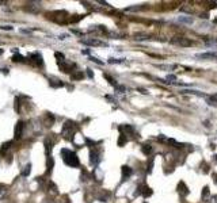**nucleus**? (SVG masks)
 <instances>
[{
    "label": "nucleus",
    "mask_w": 217,
    "mask_h": 203,
    "mask_svg": "<svg viewBox=\"0 0 217 203\" xmlns=\"http://www.w3.org/2000/svg\"><path fill=\"white\" fill-rule=\"evenodd\" d=\"M61 156H63V160L68 167H79V157L76 156V153H73L72 150L69 149H61Z\"/></svg>",
    "instance_id": "nucleus-1"
},
{
    "label": "nucleus",
    "mask_w": 217,
    "mask_h": 203,
    "mask_svg": "<svg viewBox=\"0 0 217 203\" xmlns=\"http://www.w3.org/2000/svg\"><path fill=\"white\" fill-rule=\"evenodd\" d=\"M73 127H76V123L75 122H72V121H66L65 122V125L63 126V130H61V133H63V135H65V137H68V135H72V129Z\"/></svg>",
    "instance_id": "nucleus-2"
},
{
    "label": "nucleus",
    "mask_w": 217,
    "mask_h": 203,
    "mask_svg": "<svg viewBox=\"0 0 217 203\" xmlns=\"http://www.w3.org/2000/svg\"><path fill=\"white\" fill-rule=\"evenodd\" d=\"M80 42L83 45H88V46H107V43L102 42V41L97 39V38H90V39H82Z\"/></svg>",
    "instance_id": "nucleus-3"
},
{
    "label": "nucleus",
    "mask_w": 217,
    "mask_h": 203,
    "mask_svg": "<svg viewBox=\"0 0 217 203\" xmlns=\"http://www.w3.org/2000/svg\"><path fill=\"white\" fill-rule=\"evenodd\" d=\"M195 57L197 58H201V60H216L217 53H215V52H206V53L195 54Z\"/></svg>",
    "instance_id": "nucleus-4"
},
{
    "label": "nucleus",
    "mask_w": 217,
    "mask_h": 203,
    "mask_svg": "<svg viewBox=\"0 0 217 203\" xmlns=\"http://www.w3.org/2000/svg\"><path fill=\"white\" fill-rule=\"evenodd\" d=\"M172 43H176V45H181V46H190L192 45V42H190L189 39L186 38H182V37H176V38L171 39Z\"/></svg>",
    "instance_id": "nucleus-5"
},
{
    "label": "nucleus",
    "mask_w": 217,
    "mask_h": 203,
    "mask_svg": "<svg viewBox=\"0 0 217 203\" xmlns=\"http://www.w3.org/2000/svg\"><path fill=\"white\" fill-rule=\"evenodd\" d=\"M23 129H25V123L22 121H19L15 126V138H21L23 134Z\"/></svg>",
    "instance_id": "nucleus-6"
},
{
    "label": "nucleus",
    "mask_w": 217,
    "mask_h": 203,
    "mask_svg": "<svg viewBox=\"0 0 217 203\" xmlns=\"http://www.w3.org/2000/svg\"><path fill=\"white\" fill-rule=\"evenodd\" d=\"M132 173H133L132 168L128 167V165H124V167H122V180H126V179H128Z\"/></svg>",
    "instance_id": "nucleus-7"
},
{
    "label": "nucleus",
    "mask_w": 217,
    "mask_h": 203,
    "mask_svg": "<svg viewBox=\"0 0 217 203\" xmlns=\"http://www.w3.org/2000/svg\"><path fill=\"white\" fill-rule=\"evenodd\" d=\"M49 84H50V87H53V88H59V87L64 85L61 81L57 80V79H49Z\"/></svg>",
    "instance_id": "nucleus-8"
},
{
    "label": "nucleus",
    "mask_w": 217,
    "mask_h": 203,
    "mask_svg": "<svg viewBox=\"0 0 217 203\" xmlns=\"http://www.w3.org/2000/svg\"><path fill=\"white\" fill-rule=\"evenodd\" d=\"M210 196V190L209 187H204L202 190V201H208V198Z\"/></svg>",
    "instance_id": "nucleus-9"
},
{
    "label": "nucleus",
    "mask_w": 217,
    "mask_h": 203,
    "mask_svg": "<svg viewBox=\"0 0 217 203\" xmlns=\"http://www.w3.org/2000/svg\"><path fill=\"white\" fill-rule=\"evenodd\" d=\"M31 58H34L36 60V62L38 64V65H42V56L39 53H34V54H31Z\"/></svg>",
    "instance_id": "nucleus-10"
},
{
    "label": "nucleus",
    "mask_w": 217,
    "mask_h": 203,
    "mask_svg": "<svg viewBox=\"0 0 217 203\" xmlns=\"http://www.w3.org/2000/svg\"><path fill=\"white\" fill-rule=\"evenodd\" d=\"M178 20L182 23H186V25H192L193 23V18H189V16H179Z\"/></svg>",
    "instance_id": "nucleus-11"
},
{
    "label": "nucleus",
    "mask_w": 217,
    "mask_h": 203,
    "mask_svg": "<svg viewBox=\"0 0 217 203\" xmlns=\"http://www.w3.org/2000/svg\"><path fill=\"white\" fill-rule=\"evenodd\" d=\"M144 190H141V187H140V192H143V195H144V198H147V196H149V195H151V194H152V190H151V188H149V187H147V185H144Z\"/></svg>",
    "instance_id": "nucleus-12"
},
{
    "label": "nucleus",
    "mask_w": 217,
    "mask_h": 203,
    "mask_svg": "<svg viewBox=\"0 0 217 203\" xmlns=\"http://www.w3.org/2000/svg\"><path fill=\"white\" fill-rule=\"evenodd\" d=\"M30 171H31V164L29 162V164L26 165L25 168H23V171H22V176H25V178H26V176H29V175H30Z\"/></svg>",
    "instance_id": "nucleus-13"
},
{
    "label": "nucleus",
    "mask_w": 217,
    "mask_h": 203,
    "mask_svg": "<svg viewBox=\"0 0 217 203\" xmlns=\"http://www.w3.org/2000/svg\"><path fill=\"white\" fill-rule=\"evenodd\" d=\"M90 156H91V162L92 164H98V161H99V157H98V153L97 152H91L90 153Z\"/></svg>",
    "instance_id": "nucleus-14"
},
{
    "label": "nucleus",
    "mask_w": 217,
    "mask_h": 203,
    "mask_svg": "<svg viewBox=\"0 0 217 203\" xmlns=\"http://www.w3.org/2000/svg\"><path fill=\"white\" fill-rule=\"evenodd\" d=\"M182 94H192V95H198V96H204L199 91H193V89H183Z\"/></svg>",
    "instance_id": "nucleus-15"
},
{
    "label": "nucleus",
    "mask_w": 217,
    "mask_h": 203,
    "mask_svg": "<svg viewBox=\"0 0 217 203\" xmlns=\"http://www.w3.org/2000/svg\"><path fill=\"white\" fill-rule=\"evenodd\" d=\"M208 102H209V104H212V106H217V94L208 98Z\"/></svg>",
    "instance_id": "nucleus-16"
},
{
    "label": "nucleus",
    "mask_w": 217,
    "mask_h": 203,
    "mask_svg": "<svg viewBox=\"0 0 217 203\" xmlns=\"http://www.w3.org/2000/svg\"><path fill=\"white\" fill-rule=\"evenodd\" d=\"M11 144H12V142H11V141H8V142H5V144H3V146H2V150H0V152H2V155H4V153H5V150H7V149H10Z\"/></svg>",
    "instance_id": "nucleus-17"
},
{
    "label": "nucleus",
    "mask_w": 217,
    "mask_h": 203,
    "mask_svg": "<svg viewBox=\"0 0 217 203\" xmlns=\"http://www.w3.org/2000/svg\"><path fill=\"white\" fill-rule=\"evenodd\" d=\"M143 152L145 153V155H149V153L152 152V146L151 145H143Z\"/></svg>",
    "instance_id": "nucleus-18"
},
{
    "label": "nucleus",
    "mask_w": 217,
    "mask_h": 203,
    "mask_svg": "<svg viewBox=\"0 0 217 203\" xmlns=\"http://www.w3.org/2000/svg\"><path fill=\"white\" fill-rule=\"evenodd\" d=\"M103 76H105V79H107V80H109V83L111 84V85H115V87H117V81L113 79V77H110L109 75H103Z\"/></svg>",
    "instance_id": "nucleus-19"
},
{
    "label": "nucleus",
    "mask_w": 217,
    "mask_h": 203,
    "mask_svg": "<svg viewBox=\"0 0 217 203\" xmlns=\"http://www.w3.org/2000/svg\"><path fill=\"white\" fill-rule=\"evenodd\" d=\"M125 142H126V135H125V134H121L120 140H118V145H120V146H122Z\"/></svg>",
    "instance_id": "nucleus-20"
},
{
    "label": "nucleus",
    "mask_w": 217,
    "mask_h": 203,
    "mask_svg": "<svg viewBox=\"0 0 217 203\" xmlns=\"http://www.w3.org/2000/svg\"><path fill=\"white\" fill-rule=\"evenodd\" d=\"M160 69H168V71H172L175 69V65H158Z\"/></svg>",
    "instance_id": "nucleus-21"
},
{
    "label": "nucleus",
    "mask_w": 217,
    "mask_h": 203,
    "mask_svg": "<svg viewBox=\"0 0 217 203\" xmlns=\"http://www.w3.org/2000/svg\"><path fill=\"white\" fill-rule=\"evenodd\" d=\"M12 61H15V62H16V61L22 62V61H23V57L21 56V54H16V56H14V57H12Z\"/></svg>",
    "instance_id": "nucleus-22"
},
{
    "label": "nucleus",
    "mask_w": 217,
    "mask_h": 203,
    "mask_svg": "<svg viewBox=\"0 0 217 203\" xmlns=\"http://www.w3.org/2000/svg\"><path fill=\"white\" fill-rule=\"evenodd\" d=\"M109 62H110V64H120V62H122V60H115V58H109Z\"/></svg>",
    "instance_id": "nucleus-23"
},
{
    "label": "nucleus",
    "mask_w": 217,
    "mask_h": 203,
    "mask_svg": "<svg viewBox=\"0 0 217 203\" xmlns=\"http://www.w3.org/2000/svg\"><path fill=\"white\" fill-rule=\"evenodd\" d=\"M82 77H83V73H80V72H79V73H76V75H73V76H72V79H82Z\"/></svg>",
    "instance_id": "nucleus-24"
},
{
    "label": "nucleus",
    "mask_w": 217,
    "mask_h": 203,
    "mask_svg": "<svg viewBox=\"0 0 217 203\" xmlns=\"http://www.w3.org/2000/svg\"><path fill=\"white\" fill-rule=\"evenodd\" d=\"M167 80H171L172 83H175V80H176V77L174 76V75H168V76H167Z\"/></svg>",
    "instance_id": "nucleus-25"
},
{
    "label": "nucleus",
    "mask_w": 217,
    "mask_h": 203,
    "mask_svg": "<svg viewBox=\"0 0 217 203\" xmlns=\"http://www.w3.org/2000/svg\"><path fill=\"white\" fill-rule=\"evenodd\" d=\"M2 30H12V27H11V26H2Z\"/></svg>",
    "instance_id": "nucleus-26"
},
{
    "label": "nucleus",
    "mask_w": 217,
    "mask_h": 203,
    "mask_svg": "<svg viewBox=\"0 0 217 203\" xmlns=\"http://www.w3.org/2000/svg\"><path fill=\"white\" fill-rule=\"evenodd\" d=\"M212 203H217V196H212Z\"/></svg>",
    "instance_id": "nucleus-27"
},
{
    "label": "nucleus",
    "mask_w": 217,
    "mask_h": 203,
    "mask_svg": "<svg viewBox=\"0 0 217 203\" xmlns=\"http://www.w3.org/2000/svg\"><path fill=\"white\" fill-rule=\"evenodd\" d=\"M87 71H88V76H90V77H94V75H92L91 69H87Z\"/></svg>",
    "instance_id": "nucleus-28"
},
{
    "label": "nucleus",
    "mask_w": 217,
    "mask_h": 203,
    "mask_svg": "<svg viewBox=\"0 0 217 203\" xmlns=\"http://www.w3.org/2000/svg\"><path fill=\"white\" fill-rule=\"evenodd\" d=\"M215 183L217 184V175H215Z\"/></svg>",
    "instance_id": "nucleus-29"
},
{
    "label": "nucleus",
    "mask_w": 217,
    "mask_h": 203,
    "mask_svg": "<svg viewBox=\"0 0 217 203\" xmlns=\"http://www.w3.org/2000/svg\"><path fill=\"white\" fill-rule=\"evenodd\" d=\"M215 160H216V162H217V155L215 156Z\"/></svg>",
    "instance_id": "nucleus-30"
}]
</instances>
